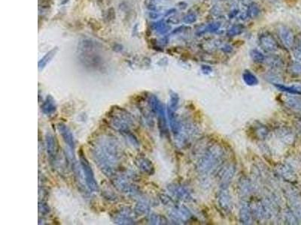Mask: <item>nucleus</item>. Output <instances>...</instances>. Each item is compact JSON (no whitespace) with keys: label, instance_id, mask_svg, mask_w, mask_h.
<instances>
[{"label":"nucleus","instance_id":"f257e3e1","mask_svg":"<svg viewBox=\"0 0 301 225\" xmlns=\"http://www.w3.org/2000/svg\"><path fill=\"white\" fill-rule=\"evenodd\" d=\"M221 151L219 149L211 150L208 155L199 162V170L201 172H208L218 163V158L221 157Z\"/></svg>","mask_w":301,"mask_h":225},{"label":"nucleus","instance_id":"f03ea898","mask_svg":"<svg viewBox=\"0 0 301 225\" xmlns=\"http://www.w3.org/2000/svg\"><path fill=\"white\" fill-rule=\"evenodd\" d=\"M81 162L83 170L85 173V177H86L87 182H88V185L92 189L96 190L97 189V184H96L94 177H93L91 167H90L88 161H87L85 157H83V155H81Z\"/></svg>","mask_w":301,"mask_h":225},{"label":"nucleus","instance_id":"7ed1b4c3","mask_svg":"<svg viewBox=\"0 0 301 225\" xmlns=\"http://www.w3.org/2000/svg\"><path fill=\"white\" fill-rule=\"evenodd\" d=\"M261 48L267 52L275 51L277 49V43L275 39L269 35H262L259 38Z\"/></svg>","mask_w":301,"mask_h":225},{"label":"nucleus","instance_id":"20e7f679","mask_svg":"<svg viewBox=\"0 0 301 225\" xmlns=\"http://www.w3.org/2000/svg\"><path fill=\"white\" fill-rule=\"evenodd\" d=\"M284 103L291 110L301 115V98L300 97H287Z\"/></svg>","mask_w":301,"mask_h":225},{"label":"nucleus","instance_id":"39448f33","mask_svg":"<svg viewBox=\"0 0 301 225\" xmlns=\"http://www.w3.org/2000/svg\"><path fill=\"white\" fill-rule=\"evenodd\" d=\"M274 86L279 90L288 92L294 95H301V84H294L291 86H285L283 84L274 83Z\"/></svg>","mask_w":301,"mask_h":225},{"label":"nucleus","instance_id":"423d86ee","mask_svg":"<svg viewBox=\"0 0 301 225\" xmlns=\"http://www.w3.org/2000/svg\"><path fill=\"white\" fill-rule=\"evenodd\" d=\"M280 38L282 40L283 43L288 47L292 46L293 43H294V36L289 29H286V28H282L280 29L279 30Z\"/></svg>","mask_w":301,"mask_h":225},{"label":"nucleus","instance_id":"0eeeda50","mask_svg":"<svg viewBox=\"0 0 301 225\" xmlns=\"http://www.w3.org/2000/svg\"><path fill=\"white\" fill-rule=\"evenodd\" d=\"M242 79L248 86H254V85H257L258 83V78L249 71H245L242 74Z\"/></svg>","mask_w":301,"mask_h":225},{"label":"nucleus","instance_id":"6e6552de","mask_svg":"<svg viewBox=\"0 0 301 225\" xmlns=\"http://www.w3.org/2000/svg\"><path fill=\"white\" fill-rule=\"evenodd\" d=\"M218 200L220 206L223 209H227L230 207V196L225 190L221 191Z\"/></svg>","mask_w":301,"mask_h":225},{"label":"nucleus","instance_id":"1a4fd4ad","mask_svg":"<svg viewBox=\"0 0 301 225\" xmlns=\"http://www.w3.org/2000/svg\"><path fill=\"white\" fill-rule=\"evenodd\" d=\"M60 130L61 131V133L63 134V137H64V140L66 141V142H67L69 144V146H74V142H73V138H72V135H71L70 132L67 130V128L65 126H61L60 125Z\"/></svg>","mask_w":301,"mask_h":225},{"label":"nucleus","instance_id":"9d476101","mask_svg":"<svg viewBox=\"0 0 301 225\" xmlns=\"http://www.w3.org/2000/svg\"><path fill=\"white\" fill-rule=\"evenodd\" d=\"M244 27L242 25H236L231 27L229 30L227 31V35L229 36H236L240 35L241 33L243 32Z\"/></svg>","mask_w":301,"mask_h":225},{"label":"nucleus","instance_id":"9b49d317","mask_svg":"<svg viewBox=\"0 0 301 225\" xmlns=\"http://www.w3.org/2000/svg\"><path fill=\"white\" fill-rule=\"evenodd\" d=\"M250 56H251V59L256 62H261L265 59L264 55L257 50H251L250 52Z\"/></svg>","mask_w":301,"mask_h":225},{"label":"nucleus","instance_id":"f8f14e48","mask_svg":"<svg viewBox=\"0 0 301 225\" xmlns=\"http://www.w3.org/2000/svg\"><path fill=\"white\" fill-rule=\"evenodd\" d=\"M178 104V96L175 93L171 95V100H170V107L169 108L173 111H175Z\"/></svg>","mask_w":301,"mask_h":225},{"label":"nucleus","instance_id":"ddd939ff","mask_svg":"<svg viewBox=\"0 0 301 225\" xmlns=\"http://www.w3.org/2000/svg\"><path fill=\"white\" fill-rule=\"evenodd\" d=\"M259 12H260V10H259V8L258 7V6L255 5H251L249 7V9H248V15H249V16L251 17H255L257 15L259 14Z\"/></svg>","mask_w":301,"mask_h":225},{"label":"nucleus","instance_id":"4468645a","mask_svg":"<svg viewBox=\"0 0 301 225\" xmlns=\"http://www.w3.org/2000/svg\"><path fill=\"white\" fill-rule=\"evenodd\" d=\"M196 20V17L194 14H188L184 17V22L186 23H193Z\"/></svg>","mask_w":301,"mask_h":225},{"label":"nucleus","instance_id":"2eb2a0df","mask_svg":"<svg viewBox=\"0 0 301 225\" xmlns=\"http://www.w3.org/2000/svg\"><path fill=\"white\" fill-rule=\"evenodd\" d=\"M220 27V23H211V24L207 26V28L206 29V30L207 32H215L216 30H218Z\"/></svg>","mask_w":301,"mask_h":225},{"label":"nucleus","instance_id":"dca6fc26","mask_svg":"<svg viewBox=\"0 0 301 225\" xmlns=\"http://www.w3.org/2000/svg\"><path fill=\"white\" fill-rule=\"evenodd\" d=\"M241 212H242V215H241L242 221L243 220L244 221L247 222L248 221V218H249V214H248V209H245V207H243L242 209V210H241Z\"/></svg>","mask_w":301,"mask_h":225},{"label":"nucleus","instance_id":"f3484780","mask_svg":"<svg viewBox=\"0 0 301 225\" xmlns=\"http://www.w3.org/2000/svg\"><path fill=\"white\" fill-rule=\"evenodd\" d=\"M202 71H203V73H205V74L210 73V72L212 71V68H211L209 66L203 65L202 67Z\"/></svg>","mask_w":301,"mask_h":225},{"label":"nucleus","instance_id":"a211bd4d","mask_svg":"<svg viewBox=\"0 0 301 225\" xmlns=\"http://www.w3.org/2000/svg\"><path fill=\"white\" fill-rule=\"evenodd\" d=\"M298 129L299 131H300V133L301 134V122H300V123L298 124Z\"/></svg>","mask_w":301,"mask_h":225}]
</instances>
